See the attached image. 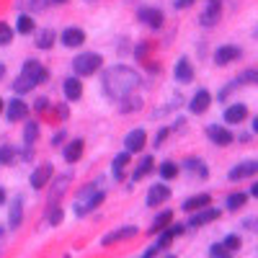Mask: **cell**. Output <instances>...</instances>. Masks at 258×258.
I'll use <instances>...</instances> for the list:
<instances>
[{
  "label": "cell",
  "instance_id": "1",
  "mask_svg": "<svg viewBox=\"0 0 258 258\" xmlns=\"http://www.w3.org/2000/svg\"><path fill=\"white\" fill-rule=\"evenodd\" d=\"M137 85H140L137 70L135 68H126V64H114V68H109V70L103 73V78H101L103 93L109 96V98H114V101L124 98L126 93H135Z\"/></svg>",
  "mask_w": 258,
  "mask_h": 258
},
{
  "label": "cell",
  "instance_id": "2",
  "mask_svg": "<svg viewBox=\"0 0 258 258\" xmlns=\"http://www.w3.org/2000/svg\"><path fill=\"white\" fill-rule=\"evenodd\" d=\"M101 64H103V57L98 52H83L73 59V73L78 78H88V75L101 70Z\"/></svg>",
  "mask_w": 258,
  "mask_h": 258
},
{
  "label": "cell",
  "instance_id": "3",
  "mask_svg": "<svg viewBox=\"0 0 258 258\" xmlns=\"http://www.w3.org/2000/svg\"><path fill=\"white\" fill-rule=\"evenodd\" d=\"M220 209L217 207H202V209H197V212H191V220H188V225L186 227H204V225H209V222H214V220H220Z\"/></svg>",
  "mask_w": 258,
  "mask_h": 258
},
{
  "label": "cell",
  "instance_id": "4",
  "mask_svg": "<svg viewBox=\"0 0 258 258\" xmlns=\"http://www.w3.org/2000/svg\"><path fill=\"white\" fill-rule=\"evenodd\" d=\"M220 18H222V0H209L207 8H204L202 16H199V26L214 29V26L220 24Z\"/></svg>",
  "mask_w": 258,
  "mask_h": 258
},
{
  "label": "cell",
  "instance_id": "5",
  "mask_svg": "<svg viewBox=\"0 0 258 258\" xmlns=\"http://www.w3.org/2000/svg\"><path fill=\"white\" fill-rule=\"evenodd\" d=\"M207 137L212 140V145H217V147H230L235 142V135L222 124H209L207 126Z\"/></svg>",
  "mask_w": 258,
  "mask_h": 258
},
{
  "label": "cell",
  "instance_id": "6",
  "mask_svg": "<svg viewBox=\"0 0 258 258\" xmlns=\"http://www.w3.org/2000/svg\"><path fill=\"white\" fill-rule=\"evenodd\" d=\"M6 119L13 124V121H24L26 116H29V103L24 101V98H11L6 106Z\"/></svg>",
  "mask_w": 258,
  "mask_h": 258
},
{
  "label": "cell",
  "instance_id": "7",
  "mask_svg": "<svg viewBox=\"0 0 258 258\" xmlns=\"http://www.w3.org/2000/svg\"><path fill=\"white\" fill-rule=\"evenodd\" d=\"M21 73L29 75L36 85H41V83H47V80H49V70H47L39 59H26V62H24V68H21Z\"/></svg>",
  "mask_w": 258,
  "mask_h": 258
},
{
  "label": "cell",
  "instance_id": "8",
  "mask_svg": "<svg viewBox=\"0 0 258 258\" xmlns=\"http://www.w3.org/2000/svg\"><path fill=\"white\" fill-rule=\"evenodd\" d=\"M240 57H243V49L235 47V44H222V47L214 49V62H217L220 68H225L230 62H238Z\"/></svg>",
  "mask_w": 258,
  "mask_h": 258
},
{
  "label": "cell",
  "instance_id": "9",
  "mask_svg": "<svg viewBox=\"0 0 258 258\" xmlns=\"http://www.w3.org/2000/svg\"><path fill=\"white\" fill-rule=\"evenodd\" d=\"M137 18L142 21L145 26H150V29H163V21H165L163 11H160V8H153V6L140 8V11H137Z\"/></svg>",
  "mask_w": 258,
  "mask_h": 258
},
{
  "label": "cell",
  "instance_id": "10",
  "mask_svg": "<svg viewBox=\"0 0 258 258\" xmlns=\"http://www.w3.org/2000/svg\"><path fill=\"white\" fill-rule=\"evenodd\" d=\"M49 181H52V178H49ZM70 181H73L70 173H62V176H57V178L52 181V186H49V204H59V199L68 194Z\"/></svg>",
  "mask_w": 258,
  "mask_h": 258
},
{
  "label": "cell",
  "instance_id": "11",
  "mask_svg": "<svg viewBox=\"0 0 258 258\" xmlns=\"http://www.w3.org/2000/svg\"><path fill=\"white\" fill-rule=\"evenodd\" d=\"M255 173H258V160H243L235 168H230L227 178L230 181H240V178H253Z\"/></svg>",
  "mask_w": 258,
  "mask_h": 258
},
{
  "label": "cell",
  "instance_id": "12",
  "mask_svg": "<svg viewBox=\"0 0 258 258\" xmlns=\"http://www.w3.org/2000/svg\"><path fill=\"white\" fill-rule=\"evenodd\" d=\"M209 106H212V93L207 88H199L197 93L191 96V101H188V111L199 116V114H204L209 109Z\"/></svg>",
  "mask_w": 258,
  "mask_h": 258
},
{
  "label": "cell",
  "instance_id": "13",
  "mask_svg": "<svg viewBox=\"0 0 258 258\" xmlns=\"http://www.w3.org/2000/svg\"><path fill=\"white\" fill-rule=\"evenodd\" d=\"M59 41L68 49H75V47H83L85 44V31L78 29V26H68L62 34H59Z\"/></svg>",
  "mask_w": 258,
  "mask_h": 258
},
{
  "label": "cell",
  "instance_id": "14",
  "mask_svg": "<svg viewBox=\"0 0 258 258\" xmlns=\"http://www.w3.org/2000/svg\"><path fill=\"white\" fill-rule=\"evenodd\" d=\"M170 199V188L165 186V183H153L150 186V191H147V207H160V204H165Z\"/></svg>",
  "mask_w": 258,
  "mask_h": 258
},
{
  "label": "cell",
  "instance_id": "15",
  "mask_svg": "<svg viewBox=\"0 0 258 258\" xmlns=\"http://www.w3.org/2000/svg\"><path fill=\"white\" fill-rule=\"evenodd\" d=\"M137 235V227L135 225H124L114 232H106L103 238H101V245H111V243H119V240H129V238H135Z\"/></svg>",
  "mask_w": 258,
  "mask_h": 258
},
{
  "label": "cell",
  "instance_id": "16",
  "mask_svg": "<svg viewBox=\"0 0 258 258\" xmlns=\"http://www.w3.org/2000/svg\"><path fill=\"white\" fill-rule=\"evenodd\" d=\"M49 178H52V165L49 163H44V165H36L34 170H31V178H29V183H31V188H44L47 183H49Z\"/></svg>",
  "mask_w": 258,
  "mask_h": 258
},
{
  "label": "cell",
  "instance_id": "17",
  "mask_svg": "<svg viewBox=\"0 0 258 258\" xmlns=\"http://www.w3.org/2000/svg\"><path fill=\"white\" fill-rule=\"evenodd\" d=\"M21 222H24V197H13L11 199V209H8V227L16 230L21 227Z\"/></svg>",
  "mask_w": 258,
  "mask_h": 258
},
{
  "label": "cell",
  "instance_id": "18",
  "mask_svg": "<svg viewBox=\"0 0 258 258\" xmlns=\"http://www.w3.org/2000/svg\"><path fill=\"white\" fill-rule=\"evenodd\" d=\"M173 75H176V83H181V85L194 80V64H191L188 57H178L176 68H173Z\"/></svg>",
  "mask_w": 258,
  "mask_h": 258
},
{
  "label": "cell",
  "instance_id": "19",
  "mask_svg": "<svg viewBox=\"0 0 258 258\" xmlns=\"http://www.w3.org/2000/svg\"><path fill=\"white\" fill-rule=\"evenodd\" d=\"M62 93H64V98H68L70 103H73V101H80V96H83V83H80V78H78V75L64 78Z\"/></svg>",
  "mask_w": 258,
  "mask_h": 258
},
{
  "label": "cell",
  "instance_id": "20",
  "mask_svg": "<svg viewBox=\"0 0 258 258\" xmlns=\"http://www.w3.org/2000/svg\"><path fill=\"white\" fill-rule=\"evenodd\" d=\"M145 142H147L145 129H132V132L124 137V150L126 153H140V150L145 147Z\"/></svg>",
  "mask_w": 258,
  "mask_h": 258
},
{
  "label": "cell",
  "instance_id": "21",
  "mask_svg": "<svg viewBox=\"0 0 258 258\" xmlns=\"http://www.w3.org/2000/svg\"><path fill=\"white\" fill-rule=\"evenodd\" d=\"M54 41H57L54 29H39V31H34V44H36V49H41V52L52 49Z\"/></svg>",
  "mask_w": 258,
  "mask_h": 258
},
{
  "label": "cell",
  "instance_id": "22",
  "mask_svg": "<svg viewBox=\"0 0 258 258\" xmlns=\"http://www.w3.org/2000/svg\"><path fill=\"white\" fill-rule=\"evenodd\" d=\"M248 119V106L245 103H232L225 109V124H243Z\"/></svg>",
  "mask_w": 258,
  "mask_h": 258
},
{
  "label": "cell",
  "instance_id": "23",
  "mask_svg": "<svg viewBox=\"0 0 258 258\" xmlns=\"http://www.w3.org/2000/svg\"><path fill=\"white\" fill-rule=\"evenodd\" d=\"M83 150H85V142H83L80 137H75V140H70L68 145H64L62 158L68 160V163H78V160L83 158Z\"/></svg>",
  "mask_w": 258,
  "mask_h": 258
},
{
  "label": "cell",
  "instance_id": "24",
  "mask_svg": "<svg viewBox=\"0 0 258 258\" xmlns=\"http://www.w3.org/2000/svg\"><path fill=\"white\" fill-rule=\"evenodd\" d=\"M153 170H155V158H153V155H145V158L140 160V165L135 168V173H132V178H129V183L142 181L147 173H153Z\"/></svg>",
  "mask_w": 258,
  "mask_h": 258
},
{
  "label": "cell",
  "instance_id": "25",
  "mask_svg": "<svg viewBox=\"0 0 258 258\" xmlns=\"http://www.w3.org/2000/svg\"><path fill=\"white\" fill-rule=\"evenodd\" d=\"M103 199H106V194H103V191H93L88 202H85V204H78V207H75V214H80V217H83V214L93 212L96 207H101V204H103Z\"/></svg>",
  "mask_w": 258,
  "mask_h": 258
},
{
  "label": "cell",
  "instance_id": "26",
  "mask_svg": "<svg viewBox=\"0 0 258 258\" xmlns=\"http://www.w3.org/2000/svg\"><path fill=\"white\" fill-rule=\"evenodd\" d=\"M212 204V197H209V194H197V197H188L186 202H183V212H197V209H202V207H209Z\"/></svg>",
  "mask_w": 258,
  "mask_h": 258
},
{
  "label": "cell",
  "instance_id": "27",
  "mask_svg": "<svg viewBox=\"0 0 258 258\" xmlns=\"http://www.w3.org/2000/svg\"><path fill=\"white\" fill-rule=\"evenodd\" d=\"M183 168L188 170V173H197L199 178H207V176H209V168H207V163H204L202 158H188V160L183 163Z\"/></svg>",
  "mask_w": 258,
  "mask_h": 258
},
{
  "label": "cell",
  "instance_id": "28",
  "mask_svg": "<svg viewBox=\"0 0 258 258\" xmlns=\"http://www.w3.org/2000/svg\"><path fill=\"white\" fill-rule=\"evenodd\" d=\"M121 106H119V111L121 114H132V111H140L142 109V98L140 96H132V93H126L124 98H119Z\"/></svg>",
  "mask_w": 258,
  "mask_h": 258
},
{
  "label": "cell",
  "instance_id": "29",
  "mask_svg": "<svg viewBox=\"0 0 258 258\" xmlns=\"http://www.w3.org/2000/svg\"><path fill=\"white\" fill-rule=\"evenodd\" d=\"M170 220H173V212H170V209H163V212H158V214H155V220H153V225H150V230H147V232H150V235L160 232V230H163V227H165Z\"/></svg>",
  "mask_w": 258,
  "mask_h": 258
},
{
  "label": "cell",
  "instance_id": "30",
  "mask_svg": "<svg viewBox=\"0 0 258 258\" xmlns=\"http://www.w3.org/2000/svg\"><path fill=\"white\" fill-rule=\"evenodd\" d=\"M36 88V83L29 78V75H24V73H21L16 80H13V91L18 93V96H24V93H31Z\"/></svg>",
  "mask_w": 258,
  "mask_h": 258
},
{
  "label": "cell",
  "instance_id": "31",
  "mask_svg": "<svg viewBox=\"0 0 258 258\" xmlns=\"http://www.w3.org/2000/svg\"><path fill=\"white\" fill-rule=\"evenodd\" d=\"M16 31H18V34H24V36L34 34V31H36L34 18H31L29 13H21V16H18V21H16Z\"/></svg>",
  "mask_w": 258,
  "mask_h": 258
},
{
  "label": "cell",
  "instance_id": "32",
  "mask_svg": "<svg viewBox=\"0 0 258 258\" xmlns=\"http://www.w3.org/2000/svg\"><path fill=\"white\" fill-rule=\"evenodd\" d=\"M245 202H248V194H243V191H232L230 197H227V202H225V207H227L230 212H238V209L245 207Z\"/></svg>",
  "mask_w": 258,
  "mask_h": 258
},
{
  "label": "cell",
  "instance_id": "33",
  "mask_svg": "<svg viewBox=\"0 0 258 258\" xmlns=\"http://www.w3.org/2000/svg\"><path fill=\"white\" fill-rule=\"evenodd\" d=\"M129 158H132V153H126V150H124V153H119V155L114 158V170H111V173H114V178H116V181H121V176H124V168H126Z\"/></svg>",
  "mask_w": 258,
  "mask_h": 258
},
{
  "label": "cell",
  "instance_id": "34",
  "mask_svg": "<svg viewBox=\"0 0 258 258\" xmlns=\"http://www.w3.org/2000/svg\"><path fill=\"white\" fill-rule=\"evenodd\" d=\"M47 3H49V0H18V8H24V11H29V16H34V13L44 11Z\"/></svg>",
  "mask_w": 258,
  "mask_h": 258
},
{
  "label": "cell",
  "instance_id": "35",
  "mask_svg": "<svg viewBox=\"0 0 258 258\" xmlns=\"http://www.w3.org/2000/svg\"><path fill=\"white\" fill-rule=\"evenodd\" d=\"M158 170H160V178H163V181H170V178H176V176H178V170H181V168H178L173 160H165V163H160Z\"/></svg>",
  "mask_w": 258,
  "mask_h": 258
},
{
  "label": "cell",
  "instance_id": "36",
  "mask_svg": "<svg viewBox=\"0 0 258 258\" xmlns=\"http://www.w3.org/2000/svg\"><path fill=\"white\" fill-rule=\"evenodd\" d=\"M36 140H39V124H36V121H29V124L24 126V145L31 147Z\"/></svg>",
  "mask_w": 258,
  "mask_h": 258
},
{
  "label": "cell",
  "instance_id": "37",
  "mask_svg": "<svg viewBox=\"0 0 258 258\" xmlns=\"http://www.w3.org/2000/svg\"><path fill=\"white\" fill-rule=\"evenodd\" d=\"M62 217H64L62 207H59V204H49V209H47V222H49L52 227H57V225L62 222Z\"/></svg>",
  "mask_w": 258,
  "mask_h": 258
},
{
  "label": "cell",
  "instance_id": "38",
  "mask_svg": "<svg viewBox=\"0 0 258 258\" xmlns=\"http://www.w3.org/2000/svg\"><path fill=\"white\" fill-rule=\"evenodd\" d=\"M16 36V29H11V24L6 21H0V47H8Z\"/></svg>",
  "mask_w": 258,
  "mask_h": 258
},
{
  "label": "cell",
  "instance_id": "39",
  "mask_svg": "<svg viewBox=\"0 0 258 258\" xmlns=\"http://www.w3.org/2000/svg\"><path fill=\"white\" fill-rule=\"evenodd\" d=\"M222 245L227 248V253H235V250H240V245H243V238L238 232H232V235H227V238L222 240Z\"/></svg>",
  "mask_w": 258,
  "mask_h": 258
},
{
  "label": "cell",
  "instance_id": "40",
  "mask_svg": "<svg viewBox=\"0 0 258 258\" xmlns=\"http://www.w3.org/2000/svg\"><path fill=\"white\" fill-rule=\"evenodd\" d=\"M16 160V150L11 145H0V165H13Z\"/></svg>",
  "mask_w": 258,
  "mask_h": 258
},
{
  "label": "cell",
  "instance_id": "41",
  "mask_svg": "<svg viewBox=\"0 0 258 258\" xmlns=\"http://www.w3.org/2000/svg\"><path fill=\"white\" fill-rule=\"evenodd\" d=\"M235 80H238V85H255V83H258V70H245V73H240Z\"/></svg>",
  "mask_w": 258,
  "mask_h": 258
},
{
  "label": "cell",
  "instance_id": "42",
  "mask_svg": "<svg viewBox=\"0 0 258 258\" xmlns=\"http://www.w3.org/2000/svg\"><path fill=\"white\" fill-rule=\"evenodd\" d=\"M209 255H212V258H227L230 253H227V248H225L222 243H212V245H209Z\"/></svg>",
  "mask_w": 258,
  "mask_h": 258
},
{
  "label": "cell",
  "instance_id": "43",
  "mask_svg": "<svg viewBox=\"0 0 258 258\" xmlns=\"http://www.w3.org/2000/svg\"><path fill=\"white\" fill-rule=\"evenodd\" d=\"M34 109H36L39 114H44V111H49V98H47V96H39V98L34 101Z\"/></svg>",
  "mask_w": 258,
  "mask_h": 258
},
{
  "label": "cell",
  "instance_id": "44",
  "mask_svg": "<svg viewBox=\"0 0 258 258\" xmlns=\"http://www.w3.org/2000/svg\"><path fill=\"white\" fill-rule=\"evenodd\" d=\"M235 88H238V80H230V83L225 85V88H222V91L217 93V101H225V98H227V96H230V93H232Z\"/></svg>",
  "mask_w": 258,
  "mask_h": 258
},
{
  "label": "cell",
  "instance_id": "45",
  "mask_svg": "<svg viewBox=\"0 0 258 258\" xmlns=\"http://www.w3.org/2000/svg\"><path fill=\"white\" fill-rule=\"evenodd\" d=\"M168 135H170V129H168V126H163V129H158V135H155V140H153V145H155V147H160V145L165 142V137H168Z\"/></svg>",
  "mask_w": 258,
  "mask_h": 258
},
{
  "label": "cell",
  "instance_id": "46",
  "mask_svg": "<svg viewBox=\"0 0 258 258\" xmlns=\"http://www.w3.org/2000/svg\"><path fill=\"white\" fill-rule=\"evenodd\" d=\"M64 140H68V132H64V129H59V132L52 135V147H59Z\"/></svg>",
  "mask_w": 258,
  "mask_h": 258
},
{
  "label": "cell",
  "instance_id": "47",
  "mask_svg": "<svg viewBox=\"0 0 258 258\" xmlns=\"http://www.w3.org/2000/svg\"><path fill=\"white\" fill-rule=\"evenodd\" d=\"M194 3H197V0H173V8H176V11H186V8H191Z\"/></svg>",
  "mask_w": 258,
  "mask_h": 258
},
{
  "label": "cell",
  "instance_id": "48",
  "mask_svg": "<svg viewBox=\"0 0 258 258\" xmlns=\"http://www.w3.org/2000/svg\"><path fill=\"white\" fill-rule=\"evenodd\" d=\"M158 253H160V250H158L155 245H150V248H147V250H145L142 255H145V258H150V255H158Z\"/></svg>",
  "mask_w": 258,
  "mask_h": 258
},
{
  "label": "cell",
  "instance_id": "49",
  "mask_svg": "<svg viewBox=\"0 0 258 258\" xmlns=\"http://www.w3.org/2000/svg\"><path fill=\"white\" fill-rule=\"evenodd\" d=\"M147 70L150 73H160V64L158 62H147Z\"/></svg>",
  "mask_w": 258,
  "mask_h": 258
},
{
  "label": "cell",
  "instance_id": "50",
  "mask_svg": "<svg viewBox=\"0 0 258 258\" xmlns=\"http://www.w3.org/2000/svg\"><path fill=\"white\" fill-rule=\"evenodd\" d=\"M243 227H245V230H255V220H253V217H250V220H245V222H243Z\"/></svg>",
  "mask_w": 258,
  "mask_h": 258
},
{
  "label": "cell",
  "instance_id": "51",
  "mask_svg": "<svg viewBox=\"0 0 258 258\" xmlns=\"http://www.w3.org/2000/svg\"><path fill=\"white\" fill-rule=\"evenodd\" d=\"M183 124H186V119H176V124H173V129H178V132H181V129H183Z\"/></svg>",
  "mask_w": 258,
  "mask_h": 258
},
{
  "label": "cell",
  "instance_id": "52",
  "mask_svg": "<svg viewBox=\"0 0 258 258\" xmlns=\"http://www.w3.org/2000/svg\"><path fill=\"white\" fill-rule=\"evenodd\" d=\"M248 197H258V183H253V186H250V191H248Z\"/></svg>",
  "mask_w": 258,
  "mask_h": 258
},
{
  "label": "cell",
  "instance_id": "53",
  "mask_svg": "<svg viewBox=\"0 0 258 258\" xmlns=\"http://www.w3.org/2000/svg\"><path fill=\"white\" fill-rule=\"evenodd\" d=\"M59 119H68V106H59Z\"/></svg>",
  "mask_w": 258,
  "mask_h": 258
},
{
  "label": "cell",
  "instance_id": "54",
  "mask_svg": "<svg viewBox=\"0 0 258 258\" xmlns=\"http://www.w3.org/2000/svg\"><path fill=\"white\" fill-rule=\"evenodd\" d=\"M238 140H240V142H250V135H248V132H243V135H238Z\"/></svg>",
  "mask_w": 258,
  "mask_h": 258
},
{
  "label": "cell",
  "instance_id": "55",
  "mask_svg": "<svg viewBox=\"0 0 258 258\" xmlns=\"http://www.w3.org/2000/svg\"><path fill=\"white\" fill-rule=\"evenodd\" d=\"M6 199H8V197H6V191H3V186H0V204H6Z\"/></svg>",
  "mask_w": 258,
  "mask_h": 258
},
{
  "label": "cell",
  "instance_id": "56",
  "mask_svg": "<svg viewBox=\"0 0 258 258\" xmlns=\"http://www.w3.org/2000/svg\"><path fill=\"white\" fill-rule=\"evenodd\" d=\"M3 78H6V64L0 62V80H3Z\"/></svg>",
  "mask_w": 258,
  "mask_h": 258
},
{
  "label": "cell",
  "instance_id": "57",
  "mask_svg": "<svg viewBox=\"0 0 258 258\" xmlns=\"http://www.w3.org/2000/svg\"><path fill=\"white\" fill-rule=\"evenodd\" d=\"M49 3H54V6H64L68 0H49Z\"/></svg>",
  "mask_w": 258,
  "mask_h": 258
},
{
  "label": "cell",
  "instance_id": "58",
  "mask_svg": "<svg viewBox=\"0 0 258 258\" xmlns=\"http://www.w3.org/2000/svg\"><path fill=\"white\" fill-rule=\"evenodd\" d=\"M3 106H6V103H3V98H0V114H3Z\"/></svg>",
  "mask_w": 258,
  "mask_h": 258
},
{
  "label": "cell",
  "instance_id": "59",
  "mask_svg": "<svg viewBox=\"0 0 258 258\" xmlns=\"http://www.w3.org/2000/svg\"><path fill=\"white\" fill-rule=\"evenodd\" d=\"M3 232H6V230H3V227H0V238H3Z\"/></svg>",
  "mask_w": 258,
  "mask_h": 258
},
{
  "label": "cell",
  "instance_id": "60",
  "mask_svg": "<svg viewBox=\"0 0 258 258\" xmlns=\"http://www.w3.org/2000/svg\"><path fill=\"white\" fill-rule=\"evenodd\" d=\"M85 3H93V0H85Z\"/></svg>",
  "mask_w": 258,
  "mask_h": 258
}]
</instances>
